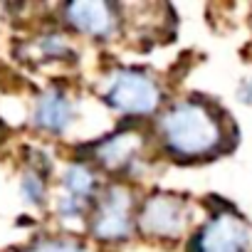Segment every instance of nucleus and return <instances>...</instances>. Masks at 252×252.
Returning <instances> with one entry per match:
<instances>
[{
  "mask_svg": "<svg viewBox=\"0 0 252 252\" xmlns=\"http://www.w3.org/2000/svg\"><path fill=\"white\" fill-rule=\"evenodd\" d=\"M149 149H154L151 134L131 124L92 141L87 146L84 158L92 166H96L101 176H111V181H131L139 166L146 163Z\"/></svg>",
  "mask_w": 252,
  "mask_h": 252,
  "instance_id": "5",
  "label": "nucleus"
},
{
  "mask_svg": "<svg viewBox=\"0 0 252 252\" xmlns=\"http://www.w3.org/2000/svg\"><path fill=\"white\" fill-rule=\"evenodd\" d=\"M237 99L247 106H252V74L242 77V82L237 84Z\"/></svg>",
  "mask_w": 252,
  "mask_h": 252,
  "instance_id": "13",
  "label": "nucleus"
},
{
  "mask_svg": "<svg viewBox=\"0 0 252 252\" xmlns=\"http://www.w3.org/2000/svg\"><path fill=\"white\" fill-rule=\"evenodd\" d=\"M141 195L131 181H106L87 220L89 240L101 247H121L136 237V210Z\"/></svg>",
  "mask_w": 252,
  "mask_h": 252,
  "instance_id": "4",
  "label": "nucleus"
},
{
  "mask_svg": "<svg viewBox=\"0 0 252 252\" xmlns=\"http://www.w3.org/2000/svg\"><path fill=\"white\" fill-rule=\"evenodd\" d=\"M30 60L40 64H62L77 57V47L72 45L64 30H42L28 42Z\"/></svg>",
  "mask_w": 252,
  "mask_h": 252,
  "instance_id": "10",
  "label": "nucleus"
},
{
  "mask_svg": "<svg viewBox=\"0 0 252 252\" xmlns=\"http://www.w3.org/2000/svg\"><path fill=\"white\" fill-rule=\"evenodd\" d=\"M96 94L109 111L131 124L154 121L171 101L161 77L134 64H116L106 69L96 84Z\"/></svg>",
  "mask_w": 252,
  "mask_h": 252,
  "instance_id": "2",
  "label": "nucleus"
},
{
  "mask_svg": "<svg viewBox=\"0 0 252 252\" xmlns=\"http://www.w3.org/2000/svg\"><path fill=\"white\" fill-rule=\"evenodd\" d=\"M250 25H252V15H250Z\"/></svg>",
  "mask_w": 252,
  "mask_h": 252,
  "instance_id": "14",
  "label": "nucleus"
},
{
  "mask_svg": "<svg viewBox=\"0 0 252 252\" xmlns=\"http://www.w3.org/2000/svg\"><path fill=\"white\" fill-rule=\"evenodd\" d=\"M18 252H92V245L77 235H42L30 240Z\"/></svg>",
  "mask_w": 252,
  "mask_h": 252,
  "instance_id": "12",
  "label": "nucleus"
},
{
  "mask_svg": "<svg viewBox=\"0 0 252 252\" xmlns=\"http://www.w3.org/2000/svg\"><path fill=\"white\" fill-rule=\"evenodd\" d=\"M77 111L79 109L72 92L64 84H50L35 96L30 124L35 131L57 139L72 129V124L77 121Z\"/></svg>",
  "mask_w": 252,
  "mask_h": 252,
  "instance_id": "9",
  "label": "nucleus"
},
{
  "mask_svg": "<svg viewBox=\"0 0 252 252\" xmlns=\"http://www.w3.org/2000/svg\"><path fill=\"white\" fill-rule=\"evenodd\" d=\"M154 151L173 163H205L235 146V126L227 111L208 96L171 99L151 121Z\"/></svg>",
  "mask_w": 252,
  "mask_h": 252,
  "instance_id": "1",
  "label": "nucleus"
},
{
  "mask_svg": "<svg viewBox=\"0 0 252 252\" xmlns=\"http://www.w3.org/2000/svg\"><path fill=\"white\" fill-rule=\"evenodd\" d=\"M104 188L101 173L87 158H72L60 173V193L55 195V215L62 222H82L92 215V208Z\"/></svg>",
  "mask_w": 252,
  "mask_h": 252,
  "instance_id": "6",
  "label": "nucleus"
},
{
  "mask_svg": "<svg viewBox=\"0 0 252 252\" xmlns=\"http://www.w3.org/2000/svg\"><path fill=\"white\" fill-rule=\"evenodd\" d=\"M60 23L64 30L87 37L92 42H114L126 28L124 5L104 0H74L60 8Z\"/></svg>",
  "mask_w": 252,
  "mask_h": 252,
  "instance_id": "8",
  "label": "nucleus"
},
{
  "mask_svg": "<svg viewBox=\"0 0 252 252\" xmlns=\"http://www.w3.org/2000/svg\"><path fill=\"white\" fill-rule=\"evenodd\" d=\"M186 252H252V225L230 208L213 210L186 240Z\"/></svg>",
  "mask_w": 252,
  "mask_h": 252,
  "instance_id": "7",
  "label": "nucleus"
},
{
  "mask_svg": "<svg viewBox=\"0 0 252 252\" xmlns=\"http://www.w3.org/2000/svg\"><path fill=\"white\" fill-rule=\"evenodd\" d=\"M203 218L188 195L173 190H151L141 195L136 210V235L156 245L186 242Z\"/></svg>",
  "mask_w": 252,
  "mask_h": 252,
  "instance_id": "3",
  "label": "nucleus"
},
{
  "mask_svg": "<svg viewBox=\"0 0 252 252\" xmlns=\"http://www.w3.org/2000/svg\"><path fill=\"white\" fill-rule=\"evenodd\" d=\"M50 166H40V163H30L23 176H20V198L32 205V208H42L50 198Z\"/></svg>",
  "mask_w": 252,
  "mask_h": 252,
  "instance_id": "11",
  "label": "nucleus"
}]
</instances>
